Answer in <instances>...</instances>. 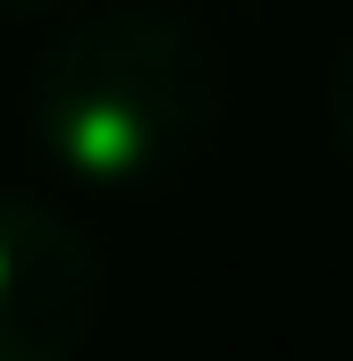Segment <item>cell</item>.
<instances>
[{"mask_svg": "<svg viewBox=\"0 0 353 361\" xmlns=\"http://www.w3.org/2000/svg\"><path fill=\"white\" fill-rule=\"evenodd\" d=\"M219 118L210 42L152 0L85 8L25 76L34 152L85 193H143L202 152Z\"/></svg>", "mask_w": 353, "mask_h": 361, "instance_id": "1", "label": "cell"}, {"mask_svg": "<svg viewBox=\"0 0 353 361\" xmlns=\"http://www.w3.org/2000/svg\"><path fill=\"white\" fill-rule=\"evenodd\" d=\"M101 302L109 277L85 227L34 193H0V361H76Z\"/></svg>", "mask_w": 353, "mask_h": 361, "instance_id": "2", "label": "cell"}, {"mask_svg": "<svg viewBox=\"0 0 353 361\" xmlns=\"http://www.w3.org/2000/svg\"><path fill=\"white\" fill-rule=\"evenodd\" d=\"M328 126H337V143L353 160V42L337 51V76H328Z\"/></svg>", "mask_w": 353, "mask_h": 361, "instance_id": "3", "label": "cell"}, {"mask_svg": "<svg viewBox=\"0 0 353 361\" xmlns=\"http://www.w3.org/2000/svg\"><path fill=\"white\" fill-rule=\"evenodd\" d=\"M42 8H59V0H0V17H42Z\"/></svg>", "mask_w": 353, "mask_h": 361, "instance_id": "4", "label": "cell"}]
</instances>
